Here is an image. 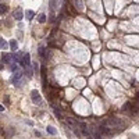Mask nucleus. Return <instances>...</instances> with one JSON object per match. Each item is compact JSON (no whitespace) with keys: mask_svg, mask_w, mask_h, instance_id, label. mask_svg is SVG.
<instances>
[{"mask_svg":"<svg viewBox=\"0 0 139 139\" xmlns=\"http://www.w3.org/2000/svg\"><path fill=\"white\" fill-rule=\"evenodd\" d=\"M38 53H39V56L43 59L44 61H47V59H49V54L46 53V49H44L43 46H39L38 47Z\"/></svg>","mask_w":139,"mask_h":139,"instance_id":"39448f33","label":"nucleus"},{"mask_svg":"<svg viewBox=\"0 0 139 139\" xmlns=\"http://www.w3.org/2000/svg\"><path fill=\"white\" fill-rule=\"evenodd\" d=\"M40 75H42V79H43V86L46 88V67H42V70H40Z\"/></svg>","mask_w":139,"mask_h":139,"instance_id":"6e6552de","label":"nucleus"},{"mask_svg":"<svg viewBox=\"0 0 139 139\" xmlns=\"http://www.w3.org/2000/svg\"><path fill=\"white\" fill-rule=\"evenodd\" d=\"M3 59H4V61H6V63H8V64L13 63V61H11V60H13V56H11V54H4V56H3Z\"/></svg>","mask_w":139,"mask_h":139,"instance_id":"dca6fc26","label":"nucleus"},{"mask_svg":"<svg viewBox=\"0 0 139 139\" xmlns=\"http://www.w3.org/2000/svg\"><path fill=\"white\" fill-rule=\"evenodd\" d=\"M90 133H93V138H95V139H102V135H100L102 132H100L99 129H96V128H93V131H92Z\"/></svg>","mask_w":139,"mask_h":139,"instance_id":"9d476101","label":"nucleus"},{"mask_svg":"<svg viewBox=\"0 0 139 139\" xmlns=\"http://www.w3.org/2000/svg\"><path fill=\"white\" fill-rule=\"evenodd\" d=\"M33 15H35V13H33V11H31V10H28L27 13H25V17H27V20H29V21L33 18Z\"/></svg>","mask_w":139,"mask_h":139,"instance_id":"2eb2a0df","label":"nucleus"},{"mask_svg":"<svg viewBox=\"0 0 139 139\" xmlns=\"http://www.w3.org/2000/svg\"><path fill=\"white\" fill-rule=\"evenodd\" d=\"M74 3H77L78 10H82V3H81V0H74Z\"/></svg>","mask_w":139,"mask_h":139,"instance_id":"a211bd4d","label":"nucleus"},{"mask_svg":"<svg viewBox=\"0 0 139 139\" xmlns=\"http://www.w3.org/2000/svg\"><path fill=\"white\" fill-rule=\"evenodd\" d=\"M25 72L21 71V70H17V71H14V77H13V82L15 83V85H18V81L22 78V75H24Z\"/></svg>","mask_w":139,"mask_h":139,"instance_id":"20e7f679","label":"nucleus"},{"mask_svg":"<svg viewBox=\"0 0 139 139\" xmlns=\"http://www.w3.org/2000/svg\"><path fill=\"white\" fill-rule=\"evenodd\" d=\"M13 17H14V20H17V21H21L22 17H24V13H22L21 8H17V10L13 13Z\"/></svg>","mask_w":139,"mask_h":139,"instance_id":"423d86ee","label":"nucleus"},{"mask_svg":"<svg viewBox=\"0 0 139 139\" xmlns=\"http://www.w3.org/2000/svg\"><path fill=\"white\" fill-rule=\"evenodd\" d=\"M7 47H8V43H7L3 38H0V49L4 50V49H7Z\"/></svg>","mask_w":139,"mask_h":139,"instance_id":"f8f14e48","label":"nucleus"},{"mask_svg":"<svg viewBox=\"0 0 139 139\" xmlns=\"http://www.w3.org/2000/svg\"><path fill=\"white\" fill-rule=\"evenodd\" d=\"M56 7H57V0H49V8L51 13L56 10Z\"/></svg>","mask_w":139,"mask_h":139,"instance_id":"0eeeda50","label":"nucleus"},{"mask_svg":"<svg viewBox=\"0 0 139 139\" xmlns=\"http://www.w3.org/2000/svg\"><path fill=\"white\" fill-rule=\"evenodd\" d=\"M20 64H21L24 68H27V67L31 66V57H29V53H25V54H24V57H22V60H21Z\"/></svg>","mask_w":139,"mask_h":139,"instance_id":"7ed1b4c3","label":"nucleus"},{"mask_svg":"<svg viewBox=\"0 0 139 139\" xmlns=\"http://www.w3.org/2000/svg\"><path fill=\"white\" fill-rule=\"evenodd\" d=\"M4 104H10V99H8V97H6L4 99Z\"/></svg>","mask_w":139,"mask_h":139,"instance_id":"6ab92c4d","label":"nucleus"},{"mask_svg":"<svg viewBox=\"0 0 139 139\" xmlns=\"http://www.w3.org/2000/svg\"><path fill=\"white\" fill-rule=\"evenodd\" d=\"M0 111H4V107H3L1 104H0Z\"/></svg>","mask_w":139,"mask_h":139,"instance_id":"aec40b11","label":"nucleus"},{"mask_svg":"<svg viewBox=\"0 0 139 139\" xmlns=\"http://www.w3.org/2000/svg\"><path fill=\"white\" fill-rule=\"evenodd\" d=\"M31 99H32V102L35 103V104H40V103H42V97H40L39 92L38 90H35V89L31 92Z\"/></svg>","mask_w":139,"mask_h":139,"instance_id":"f257e3e1","label":"nucleus"},{"mask_svg":"<svg viewBox=\"0 0 139 139\" xmlns=\"http://www.w3.org/2000/svg\"><path fill=\"white\" fill-rule=\"evenodd\" d=\"M136 102H138V103H139V93L136 95Z\"/></svg>","mask_w":139,"mask_h":139,"instance_id":"412c9836","label":"nucleus"},{"mask_svg":"<svg viewBox=\"0 0 139 139\" xmlns=\"http://www.w3.org/2000/svg\"><path fill=\"white\" fill-rule=\"evenodd\" d=\"M10 47H11L13 51H15V50L18 49V43H17L15 39H11V40H10Z\"/></svg>","mask_w":139,"mask_h":139,"instance_id":"1a4fd4ad","label":"nucleus"},{"mask_svg":"<svg viewBox=\"0 0 139 139\" xmlns=\"http://www.w3.org/2000/svg\"><path fill=\"white\" fill-rule=\"evenodd\" d=\"M78 127H79V129L82 131V135H85V136H90V131H89V127L86 125V122H79Z\"/></svg>","mask_w":139,"mask_h":139,"instance_id":"f03ea898","label":"nucleus"},{"mask_svg":"<svg viewBox=\"0 0 139 139\" xmlns=\"http://www.w3.org/2000/svg\"><path fill=\"white\" fill-rule=\"evenodd\" d=\"M47 132H49L50 135H56V133H57V131H56V128H54V127L49 125V127H47Z\"/></svg>","mask_w":139,"mask_h":139,"instance_id":"f3484780","label":"nucleus"},{"mask_svg":"<svg viewBox=\"0 0 139 139\" xmlns=\"http://www.w3.org/2000/svg\"><path fill=\"white\" fill-rule=\"evenodd\" d=\"M7 10H8V8H7V6L1 3V4H0V15H4L6 13H7Z\"/></svg>","mask_w":139,"mask_h":139,"instance_id":"ddd939ff","label":"nucleus"},{"mask_svg":"<svg viewBox=\"0 0 139 139\" xmlns=\"http://www.w3.org/2000/svg\"><path fill=\"white\" fill-rule=\"evenodd\" d=\"M24 72H25V75H27L28 78H31V77L33 75V71H32V68H31V66H29V67H27Z\"/></svg>","mask_w":139,"mask_h":139,"instance_id":"9b49d317","label":"nucleus"},{"mask_svg":"<svg viewBox=\"0 0 139 139\" xmlns=\"http://www.w3.org/2000/svg\"><path fill=\"white\" fill-rule=\"evenodd\" d=\"M38 22L39 24H43V22H46V14H39V17H38Z\"/></svg>","mask_w":139,"mask_h":139,"instance_id":"4468645a","label":"nucleus"}]
</instances>
